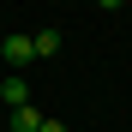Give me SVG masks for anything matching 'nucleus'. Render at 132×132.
I'll return each instance as SVG.
<instances>
[{"instance_id": "f257e3e1", "label": "nucleus", "mask_w": 132, "mask_h": 132, "mask_svg": "<svg viewBox=\"0 0 132 132\" xmlns=\"http://www.w3.org/2000/svg\"><path fill=\"white\" fill-rule=\"evenodd\" d=\"M0 60H6L12 72H24V66L36 60V36H24V30H12V36H0Z\"/></svg>"}, {"instance_id": "f03ea898", "label": "nucleus", "mask_w": 132, "mask_h": 132, "mask_svg": "<svg viewBox=\"0 0 132 132\" xmlns=\"http://www.w3.org/2000/svg\"><path fill=\"white\" fill-rule=\"evenodd\" d=\"M0 102H6V108H24V102H30V84H24V72H6V84H0Z\"/></svg>"}, {"instance_id": "7ed1b4c3", "label": "nucleus", "mask_w": 132, "mask_h": 132, "mask_svg": "<svg viewBox=\"0 0 132 132\" xmlns=\"http://www.w3.org/2000/svg\"><path fill=\"white\" fill-rule=\"evenodd\" d=\"M60 54V30L48 24V30H36V60H54Z\"/></svg>"}, {"instance_id": "20e7f679", "label": "nucleus", "mask_w": 132, "mask_h": 132, "mask_svg": "<svg viewBox=\"0 0 132 132\" xmlns=\"http://www.w3.org/2000/svg\"><path fill=\"white\" fill-rule=\"evenodd\" d=\"M42 126V114H36V102H24V108H12V132H36Z\"/></svg>"}, {"instance_id": "39448f33", "label": "nucleus", "mask_w": 132, "mask_h": 132, "mask_svg": "<svg viewBox=\"0 0 132 132\" xmlns=\"http://www.w3.org/2000/svg\"><path fill=\"white\" fill-rule=\"evenodd\" d=\"M36 132H66V126H60V120H48V114H42V126H36Z\"/></svg>"}, {"instance_id": "423d86ee", "label": "nucleus", "mask_w": 132, "mask_h": 132, "mask_svg": "<svg viewBox=\"0 0 132 132\" xmlns=\"http://www.w3.org/2000/svg\"><path fill=\"white\" fill-rule=\"evenodd\" d=\"M96 6H102V12H114V6H126V0H96Z\"/></svg>"}]
</instances>
